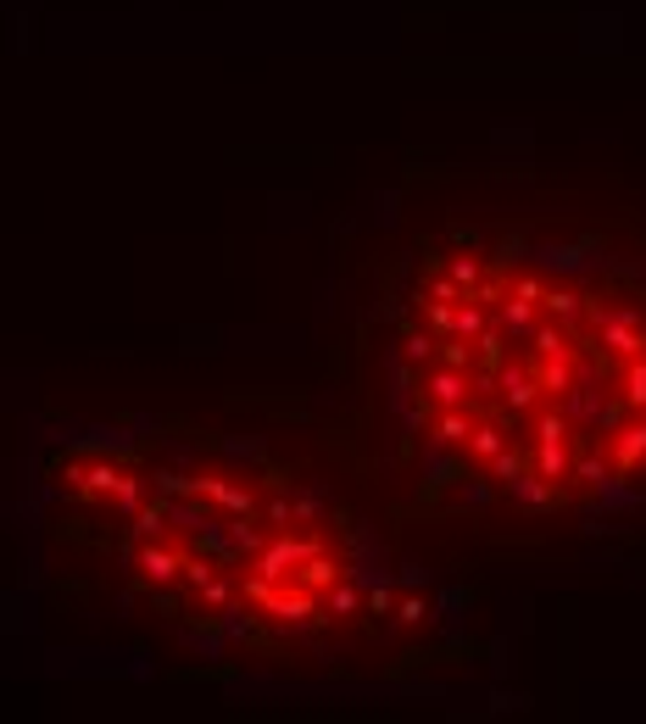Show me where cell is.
<instances>
[{"label":"cell","mask_w":646,"mask_h":724,"mask_svg":"<svg viewBox=\"0 0 646 724\" xmlns=\"http://www.w3.org/2000/svg\"><path fill=\"white\" fill-rule=\"evenodd\" d=\"M34 574L207 664L329 669L429 618L329 479L263 441L156 418L61 423L28 451Z\"/></svg>","instance_id":"6da1fadb"},{"label":"cell","mask_w":646,"mask_h":724,"mask_svg":"<svg viewBox=\"0 0 646 724\" xmlns=\"http://www.w3.org/2000/svg\"><path fill=\"white\" fill-rule=\"evenodd\" d=\"M384 418L407 479L463 507L646 497V302L586 246L446 228L384 307Z\"/></svg>","instance_id":"7a4b0ae2"}]
</instances>
